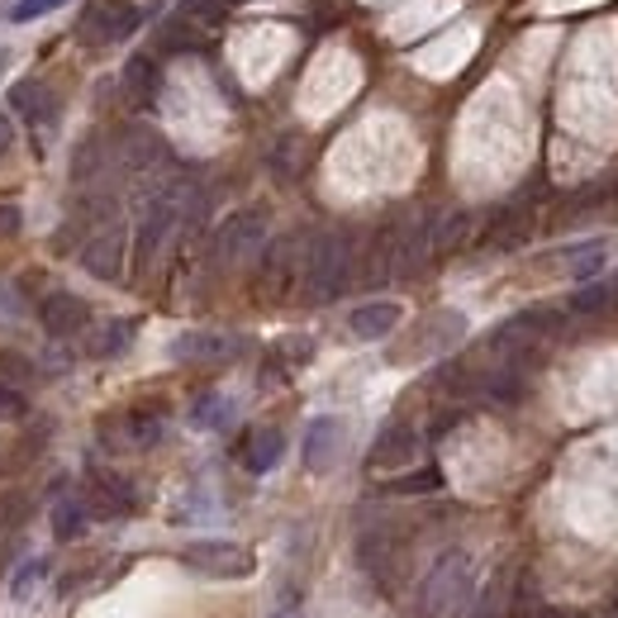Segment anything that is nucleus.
Returning a JSON list of instances; mask_svg holds the SVG:
<instances>
[{"label":"nucleus","mask_w":618,"mask_h":618,"mask_svg":"<svg viewBox=\"0 0 618 618\" xmlns=\"http://www.w3.org/2000/svg\"><path fill=\"white\" fill-rule=\"evenodd\" d=\"M0 376H29V362L15 352H0Z\"/></svg>","instance_id":"nucleus-36"},{"label":"nucleus","mask_w":618,"mask_h":618,"mask_svg":"<svg viewBox=\"0 0 618 618\" xmlns=\"http://www.w3.org/2000/svg\"><path fill=\"white\" fill-rule=\"evenodd\" d=\"M20 229H24V215H20V209H15V205H0V243L15 239Z\"/></svg>","instance_id":"nucleus-35"},{"label":"nucleus","mask_w":618,"mask_h":618,"mask_svg":"<svg viewBox=\"0 0 618 618\" xmlns=\"http://www.w3.org/2000/svg\"><path fill=\"white\" fill-rule=\"evenodd\" d=\"M281 452H286L281 428H257V433H247V443H243V466L253 471V476H267V471L281 462Z\"/></svg>","instance_id":"nucleus-19"},{"label":"nucleus","mask_w":618,"mask_h":618,"mask_svg":"<svg viewBox=\"0 0 618 618\" xmlns=\"http://www.w3.org/2000/svg\"><path fill=\"white\" fill-rule=\"evenodd\" d=\"M15 523V499H0V533Z\"/></svg>","instance_id":"nucleus-39"},{"label":"nucleus","mask_w":618,"mask_h":618,"mask_svg":"<svg viewBox=\"0 0 618 618\" xmlns=\"http://www.w3.org/2000/svg\"><path fill=\"white\" fill-rule=\"evenodd\" d=\"M124 96H129V105H138V110L157 105V96H162V68H157V58L134 52V58L124 62Z\"/></svg>","instance_id":"nucleus-15"},{"label":"nucleus","mask_w":618,"mask_h":618,"mask_svg":"<svg viewBox=\"0 0 618 618\" xmlns=\"http://www.w3.org/2000/svg\"><path fill=\"white\" fill-rule=\"evenodd\" d=\"M281 618H295V614H281Z\"/></svg>","instance_id":"nucleus-42"},{"label":"nucleus","mask_w":618,"mask_h":618,"mask_svg":"<svg viewBox=\"0 0 618 618\" xmlns=\"http://www.w3.org/2000/svg\"><path fill=\"white\" fill-rule=\"evenodd\" d=\"M614 618H618V604H614Z\"/></svg>","instance_id":"nucleus-43"},{"label":"nucleus","mask_w":618,"mask_h":618,"mask_svg":"<svg viewBox=\"0 0 618 618\" xmlns=\"http://www.w3.org/2000/svg\"><path fill=\"white\" fill-rule=\"evenodd\" d=\"M229 414H233V404L223 396H201L195 400V410H191V424L195 428H223L229 424Z\"/></svg>","instance_id":"nucleus-28"},{"label":"nucleus","mask_w":618,"mask_h":618,"mask_svg":"<svg viewBox=\"0 0 618 618\" xmlns=\"http://www.w3.org/2000/svg\"><path fill=\"white\" fill-rule=\"evenodd\" d=\"M24 414H29V400H24L15 386H5V380H0V424H20Z\"/></svg>","instance_id":"nucleus-30"},{"label":"nucleus","mask_w":618,"mask_h":618,"mask_svg":"<svg viewBox=\"0 0 618 618\" xmlns=\"http://www.w3.org/2000/svg\"><path fill=\"white\" fill-rule=\"evenodd\" d=\"M124 262H129V239H124L120 223L105 229V233H90L86 247H82V267L96 276V281H120Z\"/></svg>","instance_id":"nucleus-7"},{"label":"nucleus","mask_w":618,"mask_h":618,"mask_svg":"<svg viewBox=\"0 0 618 618\" xmlns=\"http://www.w3.org/2000/svg\"><path fill=\"white\" fill-rule=\"evenodd\" d=\"M614 286H618V281H614Z\"/></svg>","instance_id":"nucleus-44"},{"label":"nucleus","mask_w":618,"mask_h":618,"mask_svg":"<svg viewBox=\"0 0 618 618\" xmlns=\"http://www.w3.org/2000/svg\"><path fill=\"white\" fill-rule=\"evenodd\" d=\"M400 319H404V310L396 300H372V305H358L348 314V328H352V338H362V343H376V338L396 334Z\"/></svg>","instance_id":"nucleus-13"},{"label":"nucleus","mask_w":618,"mask_h":618,"mask_svg":"<svg viewBox=\"0 0 618 618\" xmlns=\"http://www.w3.org/2000/svg\"><path fill=\"white\" fill-rule=\"evenodd\" d=\"M167 157V148H162V138L157 134H148V129H129V134L120 138V167L129 177H143V172H153L157 162Z\"/></svg>","instance_id":"nucleus-16"},{"label":"nucleus","mask_w":618,"mask_h":618,"mask_svg":"<svg viewBox=\"0 0 618 618\" xmlns=\"http://www.w3.org/2000/svg\"><path fill=\"white\" fill-rule=\"evenodd\" d=\"M310 338H291V343H281V358H295V362H305L310 358Z\"/></svg>","instance_id":"nucleus-37"},{"label":"nucleus","mask_w":618,"mask_h":618,"mask_svg":"<svg viewBox=\"0 0 618 618\" xmlns=\"http://www.w3.org/2000/svg\"><path fill=\"white\" fill-rule=\"evenodd\" d=\"M157 438H162V419L157 414H148V410L124 414V443L129 447H157Z\"/></svg>","instance_id":"nucleus-27"},{"label":"nucleus","mask_w":618,"mask_h":618,"mask_svg":"<svg viewBox=\"0 0 618 618\" xmlns=\"http://www.w3.org/2000/svg\"><path fill=\"white\" fill-rule=\"evenodd\" d=\"M129 338H134V324H129V319L105 324L100 334L90 338V358H120V352L129 348Z\"/></svg>","instance_id":"nucleus-26"},{"label":"nucleus","mask_w":618,"mask_h":618,"mask_svg":"<svg viewBox=\"0 0 618 618\" xmlns=\"http://www.w3.org/2000/svg\"><path fill=\"white\" fill-rule=\"evenodd\" d=\"M338 452H343V424H338L334 414L314 419V424L305 428V471H314V476L334 471Z\"/></svg>","instance_id":"nucleus-11"},{"label":"nucleus","mask_w":618,"mask_h":618,"mask_svg":"<svg viewBox=\"0 0 618 618\" xmlns=\"http://www.w3.org/2000/svg\"><path fill=\"white\" fill-rule=\"evenodd\" d=\"M396 495H428V490H443V471L438 466H424V471H414V476H404L390 485Z\"/></svg>","instance_id":"nucleus-29"},{"label":"nucleus","mask_w":618,"mask_h":618,"mask_svg":"<svg viewBox=\"0 0 618 618\" xmlns=\"http://www.w3.org/2000/svg\"><path fill=\"white\" fill-rule=\"evenodd\" d=\"M10 310V291H5V286H0V314H5Z\"/></svg>","instance_id":"nucleus-40"},{"label":"nucleus","mask_w":618,"mask_h":618,"mask_svg":"<svg viewBox=\"0 0 618 618\" xmlns=\"http://www.w3.org/2000/svg\"><path fill=\"white\" fill-rule=\"evenodd\" d=\"M44 571H48V561H29V567H24L20 575H15V581H10V595H15V599H24V595H29V590L38 585V581H44Z\"/></svg>","instance_id":"nucleus-32"},{"label":"nucleus","mask_w":618,"mask_h":618,"mask_svg":"<svg viewBox=\"0 0 618 618\" xmlns=\"http://www.w3.org/2000/svg\"><path fill=\"white\" fill-rule=\"evenodd\" d=\"M529 233H533V219L523 215V209H505L495 223H490V233H485V243L495 247V253H514L519 243H529Z\"/></svg>","instance_id":"nucleus-22"},{"label":"nucleus","mask_w":618,"mask_h":618,"mask_svg":"<svg viewBox=\"0 0 618 618\" xmlns=\"http://www.w3.org/2000/svg\"><path fill=\"white\" fill-rule=\"evenodd\" d=\"M186 205H191V186H167L157 191L138 215V229H134V271H148L153 257L167 247V239L177 233V223L186 219Z\"/></svg>","instance_id":"nucleus-3"},{"label":"nucleus","mask_w":618,"mask_h":618,"mask_svg":"<svg viewBox=\"0 0 618 618\" xmlns=\"http://www.w3.org/2000/svg\"><path fill=\"white\" fill-rule=\"evenodd\" d=\"M243 343L229 334H181L172 338V358L177 362H229L239 358Z\"/></svg>","instance_id":"nucleus-14"},{"label":"nucleus","mask_w":618,"mask_h":618,"mask_svg":"<svg viewBox=\"0 0 618 618\" xmlns=\"http://www.w3.org/2000/svg\"><path fill=\"white\" fill-rule=\"evenodd\" d=\"M358 557H362L366 575H376V581L386 585V581H390V567L400 561V543H396V533H390V529H372V533H362Z\"/></svg>","instance_id":"nucleus-17"},{"label":"nucleus","mask_w":618,"mask_h":618,"mask_svg":"<svg viewBox=\"0 0 618 618\" xmlns=\"http://www.w3.org/2000/svg\"><path fill=\"white\" fill-rule=\"evenodd\" d=\"M609 262V239H590V243H575L561 253V267H567L571 281H595Z\"/></svg>","instance_id":"nucleus-21"},{"label":"nucleus","mask_w":618,"mask_h":618,"mask_svg":"<svg viewBox=\"0 0 618 618\" xmlns=\"http://www.w3.org/2000/svg\"><path fill=\"white\" fill-rule=\"evenodd\" d=\"M181 567L209 581H247L257 571V557L239 543H223V537H205V543L181 547Z\"/></svg>","instance_id":"nucleus-4"},{"label":"nucleus","mask_w":618,"mask_h":618,"mask_svg":"<svg viewBox=\"0 0 618 618\" xmlns=\"http://www.w3.org/2000/svg\"><path fill=\"white\" fill-rule=\"evenodd\" d=\"M509 571H495L490 581L481 585V595L476 599H466L462 609H457V618H505V609H509Z\"/></svg>","instance_id":"nucleus-20"},{"label":"nucleus","mask_w":618,"mask_h":618,"mask_svg":"<svg viewBox=\"0 0 618 618\" xmlns=\"http://www.w3.org/2000/svg\"><path fill=\"white\" fill-rule=\"evenodd\" d=\"M143 24V10L129 0H90L82 15V44H120Z\"/></svg>","instance_id":"nucleus-6"},{"label":"nucleus","mask_w":618,"mask_h":618,"mask_svg":"<svg viewBox=\"0 0 618 618\" xmlns=\"http://www.w3.org/2000/svg\"><path fill=\"white\" fill-rule=\"evenodd\" d=\"M295 157H300V138H286V143H276L271 167H276L281 177H295Z\"/></svg>","instance_id":"nucleus-34"},{"label":"nucleus","mask_w":618,"mask_h":618,"mask_svg":"<svg viewBox=\"0 0 618 618\" xmlns=\"http://www.w3.org/2000/svg\"><path fill=\"white\" fill-rule=\"evenodd\" d=\"M86 523H90L86 499H58V509H52V537L58 543H76L86 533Z\"/></svg>","instance_id":"nucleus-24"},{"label":"nucleus","mask_w":618,"mask_h":618,"mask_svg":"<svg viewBox=\"0 0 618 618\" xmlns=\"http://www.w3.org/2000/svg\"><path fill=\"white\" fill-rule=\"evenodd\" d=\"M5 62H10V52H0V72H5Z\"/></svg>","instance_id":"nucleus-41"},{"label":"nucleus","mask_w":618,"mask_h":618,"mask_svg":"<svg viewBox=\"0 0 618 618\" xmlns=\"http://www.w3.org/2000/svg\"><path fill=\"white\" fill-rule=\"evenodd\" d=\"M348 281H352V239L343 229H328L310 243L305 267H300V286H305L310 305H328V300L348 291Z\"/></svg>","instance_id":"nucleus-2"},{"label":"nucleus","mask_w":618,"mask_h":618,"mask_svg":"<svg viewBox=\"0 0 618 618\" xmlns=\"http://www.w3.org/2000/svg\"><path fill=\"white\" fill-rule=\"evenodd\" d=\"M10 105H15L24 120L38 124V129H48L52 120H58V96H52L44 82H20L15 90H10Z\"/></svg>","instance_id":"nucleus-18"},{"label":"nucleus","mask_w":618,"mask_h":618,"mask_svg":"<svg viewBox=\"0 0 618 618\" xmlns=\"http://www.w3.org/2000/svg\"><path fill=\"white\" fill-rule=\"evenodd\" d=\"M58 5H68V0H15V24H29V20H38V15H48V10H58Z\"/></svg>","instance_id":"nucleus-33"},{"label":"nucleus","mask_w":618,"mask_h":618,"mask_svg":"<svg viewBox=\"0 0 618 618\" xmlns=\"http://www.w3.org/2000/svg\"><path fill=\"white\" fill-rule=\"evenodd\" d=\"M100 157H105V153H100V143H96V138H86L82 148H76L72 177H76V181H90V172H100Z\"/></svg>","instance_id":"nucleus-31"},{"label":"nucleus","mask_w":618,"mask_h":618,"mask_svg":"<svg viewBox=\"0 0 618 618\" xmlns=\"http://www.w3.org/2000/svg\"><path fill=\"white\" fill-rule=\"evenodd\" d=\"M86 509L96 519H124V514H134V509H138V495H134V485H129L124 476H114V471H96V476H90Z\"/></svg>","instance_id":"nucleus-8"},{"label":"nucleus","mask_w":618,"mask_h":618,"mask_svg":"<svg viewBox=\"0 0 618 618\" xmlns=\"http://www.w3.org/2000/svg\"><path fill=\"white\" fill-rule=\"evenodd\" d=\"M414 452H419V433L414 424H404V419H396V424H386L380 428V438L372 443V471H396V466H410L414 462Z\"/></svg>","instance_id":"nucleus-9"},{"label":"nucleus","mask_w":618,"mask_h":618,"mask_svg":"<svg viewBox=\"0 0 618 618\" xmlns=\"http://www.w3.org/2000/svg\"><path fill=\"white\" fill-rule=\"evenodd\" d=\"M471 575H476V561L462 547H447L438 561L428 567V575L419 581L414 595V618H447L457 614L471 595Z\"/></svg>","instance_id":"nucleus-1"},{"label":"nucleus","mask_w":618,"mask_h":618,"mask_svg":"<svg viewBox=\"0 0 618 618\" xmlns=\"http://www.w3.org/2000/svg\"><path fill=\"white\" fill-rule=\"evenodd\" d=\"M38 319H44V328L52 338H76L90 324V305L72 291H52L44 305H38Z\"/></svg>","instance_id":"nucleus-10"},{"label":"nucleus","mask_w":618,"mask_h":618,"mask_svg":"<svg viewBox=\"0 0 618 618\" xmlns=\"http://www.w3.org/2000/svg\"><path fill=\"white\" fill-rule=\"evenodd\" d=\"M471 233V215L466 209H447V215H433V257L438 253H457Z\"/></svg>","instance_id":"nucleus-23"},{"label":"nucleus","mask_w":618,"mask_h":618,"mask_svg":"<svg viewBox=\"0 0 618 618\" xmlns=\"http://www.w3.org/2000/svg\"><path fill=\"white\" fill-rule=\"evenodd\" d=\"M267 243V209H239L219 223L215 233V262L219 267H239Z\"/></svg>","instance_id":"nucleus-5"},{"label":"nucleus","mask_w":618,"mask_h":618,"mask_svg":"<svg viewBox=\"0 0 618 618\" xmlns=\"http://www.w3.org/2000/svg\"><path fill=\"white\" fill-rule=\"evenodd\" d=\"M295 281H300V243L295 239L271 243L267 247V262H262V286H267V295L281 300Z\"/></svg>","instance_id":"nucleus-12"},{"label":"nucleus","mask_w":618,"mask_h":618,"mask_svg":"<svg viewBox=\"0 0 618 618\" xmlns=\"http://www.w3.org/2000/svg\"><path fill=\"white\" fill-rule=\"evenodd\" d=\"M609 305H618V286L614 281H590L571 295V314H599Z\"/></svg>","instance_id":"nucleus-25"},{"label":"nucleus","mask_w":618,"mask_h":618,"mask_svg":"<svg viewBox=\"0 0 618 618\" xmlns=\"http://www.w3.org/2000/svg\"><path fill=\"white\" fill-rule=\"evenodd\" d=\"M10 143H15V124H10V114H0V157L10 153Z\"/></svg>","instance_id":"nucleus-38"}]
</instances>
